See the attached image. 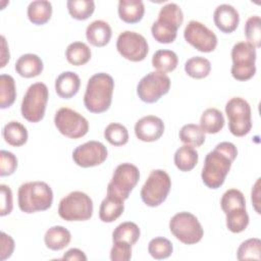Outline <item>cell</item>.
I'll return each mask as SVG.
<instances>
[{"instance_id":"cell-21","label":"cell","mask_w":261,"mask_h":261,"mask_svg":"<svg viewBox=\"0 0 261 261\" xmlns=\"http://www.w3.org/2000/svg\"><path fill=\"white\" fill-rule=\"evenodd\" d=\"M44 68L42 59L33 53H28L21 55L15 62L16 72L27 79L38 76Z\"/></svg>"},{"instance_id":"cell-23","label":"cell","mask_w":261,"mask_h":261,"mask_svg":"<svg viewBox=\"0 0 261 261\" xmlns=\"http://www.w3.org/2000/svg\"><path fill=\"white\" fill-rule=\"evenodd\" d=\"M70 231L61 225H55L47 229L44 236V242L48 249L52 251H60L70 243Z\"/></svg>"},{"instance_id":"cell-5","label":"cell","mask_w":261,"mask_h":261,"mask_svg":"<svg viewBox=\"0 0 261 261\" xmlns=\"http://www.w3.org/2000/svg\"><path fill=\"white\" fill-rule=\"evenodd\" d=\"M58 214L66 221L88 220L93 215V201L84 192H71L60 200Z\"/></svg>"},{"instance_id":"cell-22","label":"cell","mask_w":261,"mask_h":261,"mask_svg":"<svg viewBox=\"0 0 261 261\" xmlns=\"http://www.w3.org/2000/svg\"><path fill=\"white\" fill-rule=\"evenodd\" d=\"M118 16L126 23L139 22L145 13V6L141 0H120L118 2Z\"/></svg>"},{"instance_id":"cell-19","label":"cell","mask_w":261,"mask_h":261,"mask_svg":"<svg viewBox=\"0 0 261 261\" xmlns=\"http://www.w3.org/2000/svg\"><path fill=\"white\" fill-rule=\"evenodd\" d=\"M112 36V30L108 22L105 20H94L86 30V38L88 42L95 47L106 46Z\"/></svg>"},{"instance_id":"cell-33","label":"cell","mask_w":261,"mask_h":261,"mask_svg":"<svg viewBox=\"0 0 261 261\" xmlns=\"http://www.w3.org/2000/svg\"><path fill=\"white\" fill-rule=\"evenodd\" d=\"M140 234L141 230L138 224L132 221H125L114 228L112 232V241H124L133 246L139 240Z\"/></svg>"},{"instance_id":"cell-38","label":"cell","mask_w":261,"mask_h":261,"mask_svg":"<svg viewBox=\"0 0 261 261\" xmlns=\"http://www.w3.org/2000/svg\"><path fill=\"white\" fill-rule=\"evenodd\" d=\"M104 138L113 146H123L128 142V132L124 125L112 122L104 129Z\"/></svg>"},{"instance_id":"cell-3","label":"cell","mask_w":261,"mask_h":261,"mask_svg":"<svg viewBox=\"0 0 261 261\" xmlns=\"http://www.w3.org/2000/svg\"><path fill=\"white\" fill-rule=\"evenodd\" d=\"M18 207L24 213L45 211L52 206L53 192L45 181H28L18 188Z\"/></svg>"},{"instance_id":"cell-45","label":"cell","mask_w":261,"mask_h":261,"mask_svg":"<svg viewBox=\"0 0 261 261\" xmlns=\"http://www.w3.org/2000/svg\"><path fill=\"white\" fill-rule=\"evenodd\" d=\"M14 250V241L13 239L6 234L5 232H1V260H5L9 258Z\"/></svg>"},{"instance_id":"cell-18","label":"cell","mask_w":261,"mask_h":261,"mask_svg":"<svg viewBox=\"0 0 261 261\" xmlns=\"http://www.w3.org/2000/svg\"><path fill=\"white\" fill-rule=\"evenodd\" d=\"M213 20L219 31L230 34L237 30L240 22L238 10L229 4L218 5L213 13Z\"/></svg>"},{"instance_id":"cell-25","label":"cell","mask_w":261,"mask_h":261,"mask_svg":"<svg viewBox=\"0 0 261 261\" xmlns=\"http://www.w3.org/2000/svg\"><path fill=\"white\" fill-rule=\"evenodd\" d=\"M28 17L30 21L37 25L45 24L52 15V4L47 0H36L28 6Z\"/></svg>"},{"instance_id":"cell-44","label":"cell","mask_w":261,"mask_h":261,"mask_svg":"<svg viewBox=\"0 0 261 261\" xmlns=\"http://www.w3.org/2000/svg\"><path fill=\"white\" fill-rule=\"evenodd\" d=\"M1 191V208H0V215L5 216L10 214L13 208L12 202V192L11 189L6 185L0 186Z\"/></svg>"},{"instance_id":"cell-47","label":"cell","mask_w":261,"mask_h":261,"mask_svg":"<svg viewBox=\"0 0 261 261\" xmlns=\"http://www.w3.org/2000/svg\"><path fill=\"white\" fill-rule=\"evenodd\" d=\"M253 206L258 214H260V178H258L254 185V188L252 189V195H251Z\"/></svg>"},{"instance_id":"cell-1","label":"cell","mask_w":261,"mask_h":261,"mask_svg":"<svg viewBox=\"0 0 261 261\" xmlns=\"http://www.w3.org/2000/svg\"><path fill=\"white\" fill-rule=\"evenodd\" d=\"M238 149L230 142H221L210 151L204 160L201 173L202 180L209 189L220 188L237 158Z\"/></svg>"},{"instance_id":"cell-31","label":"cell","mask_w":261,"mask_h":261,"mask_svg":"<svg viewBox=\"0 0 261 261\" xmlns=\"http://www.w3.org/2000/svg\"><path fill=\"white\" fill-rule=\"evenodd\" d=\"M211 70L210 61L202 56H194L188 59L185 63L186 73L193 79H204L208 76Z\"/></svg>"},{"instance_id":"cell-12","label":"cell","mask_w":261,"mask_h":261,"mask_svg":"<svg viewBox=\"0 0 261 261\" xmlns=\"http://www.w3.org/2000/svg\"><path fill=\"white\" fill-rule=\"evenodd\" d=\"M170 89V79L166 73L151 71L143 76L138 86L137 94L145 103H155Z\"/></svg>"},{"instance_id":"cell-26","label":"cell","mask_w":261,"mask_h":261,"mask_svg":"<svg viewBox=\"0 0 261 261\" xmlns=\"http://www.w3.org/2000/svg\"><path fill=\"white\" fill-rule=\"evenodd\" d=\"M173 159L177 169L186 172L195 168L199 160V154L194 147L184 145L175 151Z\"/></svg>"},{"instance_id":"cell-27","label":"cell","mask_w":261,"mask_h":261,"mask_svg":"<svg viewBox=\"0 0 261 261\" xmlns=\"http://www.w3.org/2000/svg\"><path fill=\"white\" fill-rule=\"evenodd\" d=\"M3 138L7 144L13 147H20L28 141V130L23 124L18 121H9L3 127Z\"/></svg>"},{"instance_id":"cell-24","label":"cell","mask_w":261,"mask_h":261,"mask_svg":"<svg viewBox=\"0 0 261 261\" xmlns=\"http://www.w3.org/2000/svg\"><path fill=\"white\" fill-rule=\"evenodd\" d=\"M123 210L124 204L122 200L107 195L100 205L99 217L103 222L110 223L115 221L123 213Z\"/></svg>"},{"instance_id":"cell-9","label":"cell","mask_w":261,"mask_h":261,"mask_svg":"<svg viewBox=\"0 0 261 261\" xmlns=\"http://www.w3.org/2000/svg\"><path fill=\"white\" fill-rule=\"evenodd\" d=\"M171 233L182 244L194 245L199 243L204 230L198 218L190 212H178L174 214L169 221Z\"/></svg>"},{"instance_id":"cell-43","label":"cell","mask_w":261,"mask_h":261,"mask_svg":"<svg viewBox=\"0 0 261 261\" xmlns=\"http://www.w3.org/2000/svg\"><path fill=\"white\" fill-rule=\"evenodd\" d=\"M0 159V175L7 176L14 173L17 167V158L15 157V155L9 151L1 150Z\"/></svg>"},{"instance_id":"cell-10","label":"cell","mask_w":261,"mask_h":261,"mask_svg":"<svg viewBox=\"0 0 261 261\" xmlns=\"http://www.w3.org/2000/svg\"><path fill=\"white\" fill-rule=\"evenodd\" d=\"M140 179L139 168L132 163L119 164L107 186V195L126 200Z\"/></svg>"},{"instance_id":"cell-20","label":"cell","mask_w":261,"mask_h":261,"mask_svg":"<svg viewBox=\"0 0 261 261\" xmlns=\"http://www.w3.org/2000/svg\"><path fill=\"white\" fill-rule=\"evenodd\" d=\"M81 87L80 76L73 71L60 73L55 81V91L62 99H70L77 94Z\"/></svg>"},{"instance_id":"cell-11","label":"cell","mask_w":261,"mask_h":261,"mask_svg":"<svg viewBox=\"0 0 261 261\" xmlns=\"http://www.w3.org/2000/svg\"><path fill=\"white\" fill-rule=\"evenodd\" d=\"M225 114L228 118V129L236 137H244L252 128L250 104L241 97L229 99L225 105Z\"/></svg>"},{"instance_id":"cell-14","label":"cell","mask_w":261,"mask_h":261,"mask_svg":"<svg viewBox=\"0 0 261 261\" xmlns=\"http://www.w3.org/2000/svg\"><path fill=\"white\" fill-rule=\"evenodd\" d=\"M116 49L123 58L133 62L144 60L149 52L148 42L145 37L132 31H124L119 34L116 41Z\"/></svg>"},{"instance_id":"cell-13","label":"cell","mask_w":261,"mask_h":261,"mask_svg":"<svg viewBox=\"0 0 261 261\" xmlns=\"http://www.w3.org/2000/svg\"><path fill=\"white\" fill-rule=\"evenodd\" d=\"M54 123L58 132L69 139L83 138L89 130L88 120L82 114L68 107H62L57 110L54 116Z\"/></svg>"},{"instance_id":"cell-34","label":"cell","mask_w":261,"mask_h":261,"mask_svg":"<svg viewBox=\"0 0 261 261\" xmlns=\"http://www.w3.org/2000/svg\"><path fill=\"white\" fill-rule=\"evenodd\" d=\"M16 98L14 79L9 74L0 75V108L10 107Z\"/></svg>"},{"instance_id":"cell-35","label":"cell","mask_w":261,"mask_h":261,"mask_svg":"<svg viewBox=\"0 0 261 261\" xmlns=\"http://www.w3.org/2000/svg\"><path fill=\"white\" fill-rule=\"evenodd\" d=\"M179 140L185 145H190L192 147H200L205 142V133L200 127V125L195 123L185 124L179 130Z\"/></svg>"},{"instance_id":"cell-41","label":"cell","mask_w":261,"mask_h":261,"mask_svg":"<svg viewBox=\"0 0 261 261\" xmlns=\"http://www.w3.org/2000/svg\"><path fill=\"white\" fill-rule=\"evenodd\" d=\"M245 36L248 43L255 48L261 46V19L258 15L250 16L245 24Z\"/></svg>"},{"instance_id":"cell-39","label":"cell","mask_w":261,"mask_h":261,"mask_svg":"<svg viewBox=\"0 0 261 261\" xmlns=\"http://www.w3.org/2000/svg\"><path fill=\"white\" fill-rule=\"evenodd\" d=\"M239 260H260L261 259V241L257 238L248 239L243 242L237 251Z\"/></svg>"},{"instance_id":"cell-37","label":"cell","mask_w":261,"mask_h":261,"mask_svg":"<svg viewBox=\"0 0 261 261\" xmlns=\"http://www.w3.org/2000/svg\"><path fill=\"white\" fill-rule=\"evenodd\" d=\"M173 251L171 242L163 237H157L152 239L148 245L149 254L157 260L168 258Z\"/></svg>"},{"instance_id":"cell-2","label":"cell","mask_w":261,"mask_h":261,"mask_svg":"<svg viewBox=\"0 0 261 261\" xmlns=\"http://www.w3.org/2000/svg\"><path fill=\"white\" fill-rule=\"evenodd\" d=\"M114 90L112 76L105 72L92 75L87 84L84 95V104L92 113H102L109 109Z\"/></svg>"},{"instance_id":"cell-28","label":"cell","mask_w":261,"mask_h":261,"mask_svg":"<svg viewBox=\"0 0 261 261\" xmlns=\"http://www.w3.org/2000/svg\"><path fill=\"white\" fill-rule=\"evenodd\" d=\"M224 126V117L220 110L216 108L206 109L200 118V127L204 133L217 134Z\"/></svg>"},{"instance_id":"cell-48","label":"cell","mask_w":261,"mask_h":261,"mask_svg":"<svg viewBox=\"0 0 261 261\" xmlns=\"http://www.w3.org/2000/svg\"><path fill=\"white\" fill-rule=\"evenodd\" d=\"M1 65L0 67H4L6 65V63L9 61V58H10V54H9V50H8V47H7V43H6V40H5V37L4 36H1Z\"/></svg>"},{"instance_id":"cell-7","label":"cell","mask_w":261,"mask_h":261,"mask_svg":"<svg viewBox=\"0 0 261 261\" xmlns=\"http://www.w3.org/2000/svg\"><path fill=\"white\" fill-rule=\"evenodd\" d=\"M170 188L171 179L169 174L165 170L154 169L142 187V201L149 207H157L166 200Z\"/></svg>"},{"instance_id":"cell-6","label":"cell","mask_w":261,"mask_h":261,"mask_svg":"<svg viewBox=\"0 0 261 261\" xmlns=\"http://www.w3.org/2000/svg\"><path fill=\"white\" fill-rule=\"evenodd\" d=\"M49 98V91L44 83L31 85L21 102L20 111L24 119L30 122H39L45 115V110Z\"/></svg>"},{"instance_id":"cell-8","label":"cell","mask_w":261,"mask_h":261,"mask_svg":"<svg viewBox=\"0 0 261 261\" xmlns=\"http://www.w3.org/2000/svg\"><path fill=\"white\" fill-rule=\"evenodd\" d=\"M231 75L240 82L252 79L256 73V48L248 42H239L231 49Z\"/></svg>"},{"instance_id":"cell-17","label":"cell","mask_w":261,"mask_h":261,"mask_svg":"<svg viewBox=\"0 0 261 261\" xmlns=\"http://www.w3.org/2000/svg\"><path fill=\"white\" fill-rule=\"evenodd\" d=\"M164 133L163 120L155 115H147L139 119L135 124L136 137L143 142H155Z\"/></svg>"},{"instance_id":"cell-36","label":"cell","mask_w":261,"mask_h":261,"mask_svg":"<svg viewBox=\"0 0 261 261\" xmlns=\"http://www.w3.org/2000/svg\"><path fill=\"white\" fill-rule=\"evenodd\" d=\"M66 6L71 17L77 20L89 18L95 10V2L93 0H68Z\"/></svg>"},{"instance_id":"cell-30","label":"cell","mask_w":261,"mask_h":261,"mask_svg":"<svg viewBox=\"0 0 261 261\" xmlns=\"http://www.w3.org/2000/svg\"><path fill=\"white\" fill-rule=\"evenodd\" d=\"M92 53L90 47L83 42H73L65 50L66 60L75 66L84 65L91 59Z\"/></svg>"},{"instance_id":"cell-29","label":"cell","mask_w":261,"mask_h":261,"mask_svg":"<svg viewBox=\"0 0 261 261\" xmlns=\"http://www.w3.org/2000/svg\"><path fill=\"white\" fill-rule=\"evenodd\" d=\"M178 63V58L175 52L167 49L158 50L153 54L152 66L160 72L173 71Z\"/></svg>"},{"instance_id":"cell-15","label":"cell","mask_w":261,"mask_h":261,"mask_svg":"<svg viewBox=\"0 0 261 261\" xmlns=\"http://www.w3.org/2000/svg\"><path fill=\"white\" fill-rule=\"evenodd\" d=\"M185 40L200 52L209 53L217 46V37L213 31L198 20H191L185 31Z\"/></svg>"},{"instance_id":"cell-32","label":"cell","mask_w":261,"mask_h":261,"mask_svg":"<svg viewBox=\"0 0 261 261\" xmlns=\"http://www.w3.org/2000/svg\"><path fill=\"white\" fill-rule=\"evenodd\" d=\"M226 226L228 230L233 233L244 231L249 224V215L246 211V207H239L229 210L225 213Z\"/></svg>"},{"instance_id":"cell-16","label":"cell","mask_w":261,"mask_h":261,"mask_svg":"<svg viewBox=\"0 0 261 261\" xmlns=\"http://www.w3.org/2000/svg\"><path fill=\"white\" fill-rule=\"evenodd\" d=\"M107 155V148L101 142L89 141L73 150L72 159L76 165L88 168L102 164Z\"/></svg>"},{"instance_id":"cell-4","label":"cell","mask_w":261,"mask_h":261,"mask_svg":"<svg viewBox=\"0 0 261 261\" xmlns=\"http://www.w3.org/2000/svg\"><path fill=\"white\" fill-rule=\"evenodd\" d=\"M184 13L176 3H167L158 14V18L151 27L153 38L161 44L174 42L177 36V30L182 24Z\"/></svg>"},{"instance_id":"cell-40","label":"cell","mask_w":261,"mask_h":261,"mask_svg":"<svg viewBox=\"0 0 261 261\" xmlns=\"http://www.w3.org/2000/svg\"><path fill=\"white\" fill-rule=\"evenodd\" d=\"M220 206L224 213L239 207H246V199L244 194L237 189L227 190L221 197Z\"/></svg>"},{"instance_id":"cell-46","label":"cell","mask_w":261,"mask_h":261,"mask_svg":"<svg viewBox=\"0 0 261 261\" xmlns=\"http://www.w3.org/2000/svg\"><path fill=\"white\" fill-rule=\"evenodd\" d=\"M62 260H70V261H86L87 260V256L85 255V253L76 248H72L69 249L68 251H66L64 253V255L62 256Z\"/></svg>"},{"instance_id":"cell-42","label":"cell","mask_w":261,"mask_h":261,"mask_svg":"<svg viewBox=\"0 0 261 261\" xmlns=\"http://www.w3.org/2000/svg\"><path fill=\"white\" fill-rule=\"evenodd\" d=\"M132 258V245L124 241H115L110 251L112 261H128Z\"/></svg>"}]
</instances>
